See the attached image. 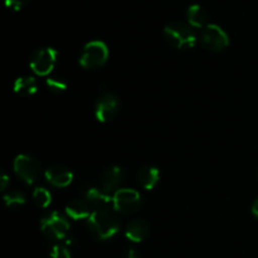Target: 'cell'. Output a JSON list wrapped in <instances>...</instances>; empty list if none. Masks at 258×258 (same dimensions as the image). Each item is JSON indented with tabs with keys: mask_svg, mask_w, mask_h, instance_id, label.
I'll return each mask as SVG.
<instances>
[{
	"mask_svg": "<svg viewBox=\"0 0 258 258\" xmlns=\"http://www.w3.org/2000/svg\"><path fill=\"white\" fill-rule=\"evenodd\" d=\"M88 229L97 241H107L120 231V221L110 209L93 211L87 219Z\"/></svg>",
	"mask_w": 258,
	"mask_h": 258,
	"instance_id": "6da1fadb",
	"label": "cell"
},
{
	"mask_svg": "<svg viewBox=\"0 0 258 258\" xmlns=\"http://www.w3.org/2000/svg\"><path fill=\"white\" fill-rule=\"evenodd\" d=\"M164 37L176 49H191L197 44V34L193 27L185 23H170L164 28Z\"/></svg>",
	"mask_w": 258,
	"mask_h": 258,
	"instance_id": "7a4b0ae2",
	"label": "cell"
},
{
	"mask_svg": "<svg viewBox=\"0 0 258 258\" xmlns=\"http://www.w3.org/2000/svg\"><path fill=\"white\" fill-rule=\"evenodd\" d=\"M71 224L66 217L52 212L40 219V231L52 241H66L70 237Z\"/></svg>",
	"mask_w": 258,
	"mask_h": 258,
	"instance_id": "3957f363",
	"label": "cell"
},
{
	"mask_svg": "<svg viewBox=\"0 0 258 258\" xmlns=\"http://www.w3.org/2000/svg\"><path fill=\"white\" fill-rule=\"evenodd\" d=\"M108 47L102 40H91L86 43L80 57V64L83 68L92 70V68L102 67L108 59Z\"/></svg>",
	"mask_w": 258,
	"mask_h": 258,
	"instance_id": "277c9868",
	"label": "cell"
},
{
	"mask_svg": "<svg viewBox=\"0 0 258 258\" xmlns=\"http://www.w3.org/2000/svg\"><path fill=\"white\" fill-rule=\"evenodd\" d=\"M58 53L54 48L43 47L35 50L30 57L29 66L33 72L40 77L50 75L57 63Z\"/></svg>",
	"mask_w": 258,
	"mask_h": 258,
	"instance_id": "5b68a950",
	"label": "cell"
},
{
	"mask_svg": "<svg viewBox=\"0 0 258 258\" xmlns=\"http://www.w3.org/2000/svg\"><path fill=\"white\" fill-rule=\"evenodd\" d=\"M141 206V196L138 190L120 188L112 194V208L121 214L135 213Z\"/></svg>",
	"mask_w": 258,
	"mask_h": 258,
	"instance_id": "8992f818",
	"label": "cell"
},
{
	"mask_svg": "<svg viewBox=\"0 0 258 258\" xmlns=\"http://www.w3.org/2000/svg\"><path fill=\"white\" fill-rule=\"evenodd\" d=\"M202 44L212 52H222L229 47V37L226 30L217 24H208L202 29Z\"/></svg>",
	"mask_w": 258,
	"mask_h": 258,
	"instance_id": "52a82bcc",
	"label": "cell"
},
{
	"mask_svg": "<svg viewBox=\"0 0 258 258\" xmlns=\"http://www.w3.org/2000/svg\"><path fill=\"white\" fill-rule=\"evenodd\" d=\"M15 174L24 181L25 184L30 185L38 179L40 174V164L34 156L20 154L14 159L13 163Z\"/></svg>",
	"mask_w": 258,
	"mask_h": 258,
	"instance_id": "ba28073f",
	"label": "cell"
},
{
	"mask_svg": "<svg viewBox=\"0 0 258 258\" xmlns=\"http://www.w3.org/2000/svg\"><path fill=\"white\" fill-rule=\"evenodd\" d=\"M120 108V100L112 92L101 93L96 101L95 116L100 122H108L117 115Z\"/></svg>",
	"mask_w": 258,
	"mask_h": 258,
	"instance_id": "9c48e42d",
	"label": "cell"
},
{
	"mask_svg": "<svg viewBox=\"0 0 258 258\" xmlns=\"http://www.w3.org/2000/svg\"><path fill=\"white\" fill-rule=\"evenodd\" d=\"M45 180L55 188H67L73 181V173L64 165L55 164L49 166L44 173Z\"/></svg>",
	"mask_w": 258,
	"mask_h": 258,
	"instance_id": "30bf717a",
	"label": "cell"
},
{
	"mask_svg": "<svg viewBox=\"0 0 258 258\" xmlns=\"http://www.w3.org/2000/svg\"><path fill=\"white\" fill-rule=\"evenodd\" d=\"M123 176H125V174H123L122 168H120L117 165L110 166V168H107L103 171L98 188L111 196V193H116L120 189L121 183L123 180Z\"/></svg>",
	"mask_w": 258,
	"mask_h": 258,
	"instance_id": "8fae6325",
	"label": "cell"
},
{
	"mask_svg": "<svg viewBox=\"0 0 258 258\" xmlns=\"http://www.w3.org/2000/svg\"><path fill=\"white\" fill-rule=\"evenodd\" d=\"M85 201L90 207L95 208V211L108 209V207L112 206V196L105 193L100 188H88L85 191Z\"/></svg>",
	"mask_w": 258,
	"mask_h": 258,
	"instance_id": "7c38bea8",
	"label": "cell"
},
{
	"mask_svg": "<svg viewBox=\"0 0 258 258\" xmlns=\"http://www.w3.org/2000/svg\"><path fill=\"white\" fill-rule=\"evenodd\" d=\"M149 224L144 219H134L126 226L125 237L134 243H140L148 237Z\"/></svg>",
	"mask_w": 258,
	"mask_h": 258,
	"instance_id": "4fadbf2b",
	"label": "cell"
},
{
	"mask_svg": "<svg viewBox=\"0 0 258 258\" xmlns=\"http://www.w3.org/2000/svg\"><path fill=\"white\" fill-rule=\"evenodd\" d=\"M159 179H160V171L156 166H143L138 173L139 184L146 190H153L158 185Z\"/></svg>",
	"mask_w": 258,
	"mask_h": 258,
	"instance_id": "5bb4252c",
	"label": "cell"
},
{
	"mask_svg": "<svg viewBox=\"0 0 258 258\" xmlns=\"http://www.w3.org/2000/svg\"><path fill=\"white\" fill-rule=\"evenodd\" d=\"M66 214L75 221H82V219L90 218L92 212H91V207L87 202L76 199L66 206Z\"/></svg>",
	"mask_w": 258,
	"mask_h": 258,
	"instance_id": "9a60e30c",
	"label": "cell"
},
{
	"mask_svg": "<svg viewBox=\"0 0 258 258\" xmlns=\"http://www.w3.org/2000/svg\"><path fill=\"white\" fill-rule=\"evenodd\" d=\"M186 19L188 24L193 28H206L208 25V14L206 9L198 4H193L186 10Z\"/></svg>",
	"mask_w": 258,
	"mask_h": 258,
	"instance_id": "2e32d148",
	"label": "cell"
},
{
	"mask_svg": "<svg viewBox=\"0 0 258 258\" xmlns=\"http://www.w3.org/2000/svg\"><path fill=\"white\" fill-rule=\"evenodd\" d=\"M38 91V83L33 76H24L15 80L14 92L22 97H29Z\"/></svg>",
	"mask_w": 258,
	"mask_h": 258,
	"instance_id": "e0dca14e",
	"label": "cell"
},
{
	"mask_svg": "<svg viewBox=\"0 0 258 258\" xmlns=\"http://www.w3.org/2000/svg\"><path fill=\"white\" fill-rule=\"evenodd\" d=\"M33 202L39 208H48L52 203V194L43 186H38L33 191Z\"/></svg>",
	"mask_w": 258,
	"mask_h": 258,
	"instance_id": "ac0fdd59",
	"label": "cell"
},
{
	"mask_svg": "<svg viewBox=\"0 0 258 258\" xmlns=\"http://www.w3.org/2000/svg\"><path fill=\"white\" fill-rule=\"evenodd\" d=\"M3 201H4L5 206L8 207V208H18V207H22L25 204V196L23 193H20V191H9V193L5 194L4 197H3Z\"/></svg>",
	"mask_w": 258,
	"mask_h": 258,
	"instance_id": "d6986e66",
	"label": "cell"
},
{
	"mask_svg": "<svg viewBox=\"0 0 258 258\" xmlns=\"http://www.w3.org/2000/svg\"><path fill=\"white\" fill-rule=\"evenodd\" d=\"M45 85H47L48 90H49L50 92L55 93V95L63 93L67 90V83H66V81L58 77H48L47 80H45Z\"/></svg>",
	"mask_w": 258,
	"mask_h": 258,
	"instance_id": "ffe728a7",
	"label": "cell"
},
{
	"mask_svg": "<svg viewBox=\"0 0 258 258\" xmlns=\"http://www.w3.org/2000/svg\"><path fill=\"white\" fill-rule=\"evenodd\" d=\"M50 258H72L66 244H54L50 249Z\"/></svg>",
	"mask_w": 258,
	"mask_h": 258,
	"instance_id": "44dd1931",
	"label": "cell"
},
{
	"mask_svg": "<svg viewBox=\"0 0 258 258\" xmlns=\"http://www.w3.org/2000/svg\"><path fill=\"white\" fill-rule=\"evenodd\" d=\"M29 2L30 0H4L7 8L14 10V12H19V10H22L23 8H25L28 4H29Z\"/></svg>",
	"mask_w": 258,
	"mask_h": 258,
	"instance_id": "7402d4cb",
	"label": "cell"
},
{
	"mask_svg": "<svg viewBox=\"0 0 258 258\" xmlns=\"http://www.w3.org/2000/svg\"><path fill=\"white\" fill-rule=\"evenodd\" d=\"M9 183H10L9 176H8L7 173H4V171H3L2 176H0V189H2L3 191L7 190V188H8V185H9Z\"/></svg>",
	"mask_w": 258,
	"mask_h": 258,
	"instance_id": "603a6c76",
	"label": "cell"
},
{
	"mask_svg": "<svg viewBox=\"0 0 258 258\" xmlns=\"http://www.w3.org/2000/svg\"><path fill=\"white\" fill-rule=\"evenodd\" d=\"M126 258H139V253L136 249L134 248H130L127 251V253H126Z\"/></svg>",
	"mask_w": 258,
	"mask_h": 258,
	"instance_id": "cb8c5ba5",
	"label": "cell"
},
{
	"mask_svg": "<svg viewBox=\"0 0 258 258\" xmlns=\"http://www.w3.org/2000/svg\"><path fill=\"white\" fill-rule=\"evenodd\" d=\"M251 211H252V214H253L256 218H258V197H257L256 201H254V203H253V206H252Z\"/></svg>",
	"mask_w": 258,
	"mask_h": 258,
	"instance_id": "d4e9b609",
	"label": "cell"
},
{
	"mask_svg": "<svg viewBox=\"0 0 258 258\" xmlns=\"http://www.w3.org/2000/svg\"><path fill=\"white\" fill-rule=\"evenodd\" d=\"M257 179H258V170H257Z\"/></svg>",
	"mask_w": 258,
	"mask_h": 258,
	"instance_id": "484cf974",
	"label": "cell"
}]
</instances>
